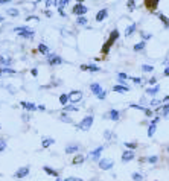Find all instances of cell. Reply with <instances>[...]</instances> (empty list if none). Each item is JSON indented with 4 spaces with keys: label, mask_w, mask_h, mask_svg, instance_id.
Instances as JSON below:
<instances>
[{
    "label": "cell",
    "mask_w": 169,
    "mask_h": 181,
    "mask_svg": "<svg viewBox=\"0 0 169 181\" xmlns=\"http://www.w3.org/2000/svg\"><path fill=\"white\" fill-rule=\"evenodd\" d=\"M67 96H69V100L72 103H76V102H79L82 99V92H79V90H75V92H70Z\"/></svg>",
    "instance_id": "obj_7"
},
{
    "label": "cell",
    "mask_w": 169,
    "mask_h": 181,
    "mask_svg": "<svg viewBox=\"0 0 169 181\" xmlns=\"http://www.w3.org/2000/svg\"><path fill=\"white\" fill-rule=\"evenodd\" d=\"M37 110H41V111H44V110H46V107H44V105H37Z\"/></svg>",
    "instance_id": "obj_48"
},
{
    "label": "cell",
    "mask_w": 169,
    "mask_h": 181,
    "mask_svg": "<svg viewBox=\"0 0 169 181\" xmlns=\"http://www.w3.org/2000/svg\"><path fill=\"white\" fill-rule=\"evenodd\" d=\"M6 14L11 15V17H18L20 12H18V9H15V8H8V9H6Z\"/></svg>",
    "instance_id": "obj_23"
},
{
    "label": "cell",
    "mask_w": 169,
    "mask_h": 181,
    "mask_svg": "<svg viewBox=\"0 0 169 181\" xmlns=\"http://www.w3.org/2000/svg\"><path fill=\"white\" fill-rule=\"evenodd\" d=\"M6 2H8V0H0V5H5Z\"/></svg>",
    "instance_id": "obj_53"
},
{
    "label": "cell",
    "mask_w": 169,
    "mask_h": 181,
    "mask_svg": "<svg viewBox=\"0 0 169 181\" xmlns=\"http://www.w3.org/2000/svg\"><path fill=\"white\" fill-rule=\"evenodd\" d=\"M159 0H145V8L148 9V11H155L157 9V6H159Z\"/></svg>",
    "instance_id": "obj_11"
},
{
    "label": "cell",
    "mask_w": 169,
    "mask_h": 181,
    "mask_svg": "<svg viewBox=\"0 0 169 181\" xmlns=\"http://www.w3.org/2000/svg\"><path fill=\"white\" fill-rule=\"evenodd\" d=\"M113 166H114V163L110 158H102V160H99V167H101L102 171H110Z\"/></svg>",
    "instance_id": "obj_8"
},
{
    "label": "cell",
    "mask_w": 169,
    "mask_h": 181,
    "mask_svg": "<svg viewBox=\"0 0 169 181\" xmlns=\"http://www.w3.org/2000/svg\"><path fill=\"white\" fill-rule=\"evenodd\" d=\"M159 103H160V100H157V99H154V100H151V102H149V107H157Z\"/></svg>",
    "instance_id": "obj_43"
},
{
    "label": "cell",
    "mask_w": 169,
    "mask_h": 181,
    "mask_svg": "<svg viewBox=\"0 0 169 181\" xmlns=\"http://www.w3.org/2000/svg\"><path fill=\"white\" fill-rule=\"evenodd\" d=\"M145 46H146L145 41H140V43H137V44L134 46V50H136V52H140V50H143V49H145Z\"/></svg>",
    "instance_id": "obj_30"
},
{
    "label": "cell",
    "mask_w": 169,
    "mask_h": 181,
    "mask_svg": "<svg viewBox=\"0 0 169 181\" xmlns=\"http://www.w3.org/2000/svg\"><path fill=\"white\" fill-rule=\"evenodd\" d=\"M14 32H17L23 38H34L35 35V31L28 28V26H17V28H14Z\"/></svg>",
    "instance_id": "obj_1"
},
{
    "label": "cell",
    "mask_w": 169,
    "mask_h": 181,
    "mask_svg": "<svg viewBox=\"0 0 169 181\" xmlns=\"http://www.w3.org/2000/svg\"><path fill=\"white\" fill-rule=\"evenodd\" d=\"M157 122H159V117H155V119L152 120V123L149 125V128H148V137H152V136H154L155 128H157Z\"/></svg>",
    "instance_id": "obj_15"
},
{
    "label": "cell",
    "mask_w": 169,
    "mask_h": 181,
    "mask_svg": "<svg viewBox=\"0 0 169 181\" xmlns=\"http://www.w3.org/2000/svg\"><path fill=\"white\" fill-rule=\"evenodd\" d=\"M47 62H49V66H60V64H62V58L58 55H54V53H49Z\"/></svg>",
    "instance_id": "obj_6"
},
{
    "label": "cell",
    "mask_w": 169,
    "mask_h": 181,
    "mask_svg": "<svg viewBox=\"0 0 169 181\" xmlns=\"http://www.w3.org/2000/svg\"><path fill=\"white\" fill-rule=\"evenodd\" d=\"M126 6H128V9H129V11H133V9H136V2L129 0V2H126Z\"/></svg>",
    "instance_id": "obj_38"
},
{
    "label": "cell",
    "mask_w": 169,
    "mask_h": 181,
    "mask_svg": "<svg viewBox=\"0 0 169 181\" xmlns=\"http://www.w3.org/2000/svg\"><path fill=\"white\" fill-rule=\"evenodd\" d=\"M5 18H3V15H0V21H3Z\"/></svg>",
    "instance_id": "obj_54"
},
{
    "label": "cell",
    "mask_w": 169,
    "mask_h": 181,
    "mask_svg": "<svg viewBox=\"0 0 169 181\" xmlns=\"http://www.w3.org/2000/svg\"><path fill=\"white\" fill-rule=\"evenodd\" d=\"M0 76H2V70H0Z\"/></svg>",
    "instance_id": "obj_55"
},
{
    "label": "cell",
    "mask_w": 169,
    "mask_h": 181,
    "mask_svg": "<svg viewBox=\"0 0 169 181\" xmlns=\"http://www.w3.org/2000/svg\"><path fill=\"white\" fill-rule=\"evenodd\" d=\"M87 11H88V8L84 6L82 3H76L75 8L72 9V12L75 15H78V17H84V14H87Z\"/></svg>",
    "instance_id": "obj_5"
},
{
    "label": "cell",
    "mask_w": 169,
    "mask_h": 181,
    "mask_svg": "<svg viewBox=\"0 0 169 181\" xmlns=\"http://www.w3.org/2000/svg\"><path fill=\"white\" fill-rule=\"evenodd\" d=\"M60 119H61L62 122H67V123H73V120H72V119L69 117V116H67V114H64V113L61 114V117H60Z\"/></svg>",
    "instance_id": "obj_32"
},
{
    "label": "cell",
    "mask_w": 169,
    "mask_h": 181,
    "mask_svg": "<svg viewBox=\"0 0 169 181\" xmlns=\"http://www.w3.org/2000/svg\"><path fill=\"white\" fill-rule=\"evenodd\" d=\"M79 108H78L76 105H66L64 107V111H78Z\"/></svg>",
    "instance_id": "obj_34"
},
{
    "label": "cell",
    "mask_w": 169,
    "mask_h": 181,
    "mask_svg": "<svg viewBox=\"0 0 169 181\" xmlns=\"http://www.w3.org/2000/svg\"><path fill=\"white\" fill-rule=\"evenodd\" d=\"M125 146H126V148H129V149H134V148H137L139 145H137V143H134V141H125Z\"/></svg>",
    "instance_id": "obj_35"
},
{
    "label": "cell",
    "mask_w": 169,
    "mask_h": 181,
    "mask_svg": "<svg viewBox=\"0 0 169 181\" xmlns=\"http://www.w3.org/2000/svg\"><path fill=\"white\" fill-rule=\"evenodd\" d=\"M81 70H88V72H99L101 69L98 66H95V64H88V66H85V64H82L81 66Z\"/></svg>",
    "instance_id": "obj_17"
},
{
    "label": "cell",
    "mask_w": 169,
    "mask_h": 181,
    "mask_svg": "<svg viewBox=\"0 0 169 181\" xmlns=\"http://www.w3.org/2000/svg\"><path fill=\"white\" fill-rule=\"evenodd\" d=\"M119 79H121V81H122V79H129V76L125 75V73H119Z\"/></svg>",
    "instance_id": "obj_44"
},
{
    "label": "cell",
    "mask_w": 169,
    "mask_h": 181,
    "mask_svg": "<svg viewBox=\"0 0 169 181\" xmlns=\"http://www.w3.org/2000/svg\"><path fill=\"white\" fill-rule=\"evenodd\" d=\"M85 158H84V155H81V154H78L76 157L73 158V164H81L82 161H84Z\"/></svg>",
    "instance_id": "obj_29"
},
{
    "label": "cell",
    "mask_w": 169,
    "mask_h": 181,
    "mask_svg": "<svg viewBox=\"0 0 169 181\" xmlns=\"http://www.w3.org/2000/svg\"><path fill=\"white\" fill-rule=\"evenodd\" d=\"M146 82H148V84H149V85H154V84H155V82H157V79H155V78H151V79H148V81H146Z\"/></svg>",
    "instance_id": "obj_45"
},
{
    "label": "cell",
    "mask_w": 169,
    "mask_h": 181,
    "mask_svg": "<svg viewBox=\"0 0 169 181\" xmlns=\"http://www.w3.org/2000/svg\"><path fill=\"white\" fill-rule=\"evenodd\" d=\"M0 70H2V73H15V70L8 69V67H5V69H0Z\"/></svg>",
    "instance_id": "obj_42"
},
{
    "label": "cell",
    "mask_w": 169,
    "mask_h": 181,
    "mask_svg": "<svg viewBox=\"0 0 169 181\" xmlns=\"http://www.w3.org/2000/svg\"><path fill=\"white\" fill-rule=\"evenodd\" d=\"M38 50H40L43 55H49V47H47L46 44H43V43H41L40 46H38Z\"/></svg>",
    "instance_id": "obj_28"
},
{
    "label": "cell",
    "mask_w": 169,
    "mask_h": 181,
    "mask_svg": "<svg viewBox=\"0 0 169 181\" xmlns=\"http://www.w3.org/2000/svg\"><path fill=\"white\" fill-rule=\"evenodd\" d=\"M159 18L162 20V23H165V26H166V28H169V18H168L166 15H163V14H160V15H159Z\"/></svg>",
    "instance_id": "obj_31"
},
{
    "label": "cell",
    "mask_w": 169,
    "mask_h": 181,
    "mask_svg": "<svg viewBox=\"0 0 169 181\" xmlns=\"http://www.w3.org/2000/svg\"><path fill=\"white\" fill-rule=\"evenodd\" d=\"M159 90H160V87H159V85H155V87L146 90V95H149V96H155V95L159 93Z\"/></svg>",
    "instance_id": "obj_24"
},
{
    "label": "cell",
    "mask_w": 169,
    "mask_h": 181,
    "mask_svg": "<svg viewBox=\"0 0 169 181\" xmlns=\"http://www.w3.org/2000/svg\"><path fill=\"white\" fill-rule=\"evenodd\" d=\"M90 90L96 95V97L98 99H105V96H107V92L104 90L98 82H93V84H90Z\"/></svg>",
    "instance_id": "obj_4"
},
{
    "label": "cell",
    "mask_w": 169,
    "mask_h": 181,
    "mask_svg": "<svg viewBox=\"0 0 169 181\" xmlns=\"http://www.w3.org/2000/svg\"><path fill=\"white\" fill-rule=\"evenodd\" d=\"M26 20H35V21H37V20H40V18H38V17H32V15H31V17H28Z\"/></svg>",
    "instance_id": "obj_50"
},
{
    "label": "cell",
    "mask_w": 169,
    "mask_h": 181,
    "mask_svg": "<svg viewBox=\"0 0 169 181\" xmlns=\"http://www.w3.org/2000/svg\"><path fill=\"white\" fill-rule=\"evenodd\" d=\"M79 145H69L67 148H66V154H73V152H78L79 151Z\"/></svg>",
    "instance_id": "obj_20"
},
{
    "label": "cell",
    "mask_w": 169,
    "mask_h": 181,
    "mask_svg": "<svg viewBox=\"0 0 169 181\" xmlns=\"http://www.w3.org/2000/svg\"><path fill=\"white\" fill-rule=\"evenodd\" d=\"M134 31H136V23H133V24H129L128 28L125 29V35H126V37H129V35H131V34H133Z\"/></svg>",
    "instance_id": "obj_25"
},
{
    "label": "cell",
    "mask_w": 169,
    "mask_h": 181,
    "mask_svg": "<svg viewBox=\"0 0 169 181\" xmlns=\"http://www.w3.org/2000/svg\"><path fill=\"white\" fill-rule=\"evenodd\" d=\"M113 90H114V92H119V93H126V92H129V88H128L126 85H114Z\"/></svg>",
    "instance_id": "obj_21"
},
{
    "label": "cell",
    "mask_w": 169,
    "mask_h": 181,
    "mask_svg": "<svg viewBox=\"0 0 169 181\" xmlns=\"http://www.w3.org/2000/svg\"><path fill=\"white\" fill-rule=\"evenodd\" d=\"M107 15H108V11L104 8V9H101L98 14H96V21H102V20H105L107 18Z\"/></svg>",
    "instance_id": "obj_16"
},
{
    "label": "cell",
    "mask_w": 169,
    "mask_h": 181,
    "mask_svg": "<svg viewBox=\"0 0 169 181\" xmlns=\"http://www.w3.org/2000/svg\"><path fill=\"white\" fill-rule=\"evenodd\" d=\"M119 38V31L118 29H114L113 32H111V35H110V38H108V41L105 43V46L102 47V53L105 55V53H108V50H110V47H111V44L116 41Z\"/></svg>",
    "instance_id": "obj_3"
},
{
    "label": "cell",
    "mask_w": 169,
    "mask_h": 181,
    "mask_svg": "<svg viewBox=\"0 0 169 181\" xmlns=\"http://www.w3.org/2000/svg\"><path fill=\"white\" fill-rule=\"evenodd\" d=\"M20 105H21L24 110H28V111H35V110H37V105H35V103H32V102H24V100H21Z\"/></svg>",
    "instance_id": "obj_14"
},
{
    "label": "cell",
    "mask_w": 169,
    "mask_h": 181,
    "mask_svg": "<svg viewBox=\"0 0 169 181\" xmlns=\"http://www.w3.org/2000/svg\"><path fill=\"white\" fill-rule=\"evenodd\" d=\"M60 102H61V105L66 107V105H67V102H69V96H67L66 93H62V95L60 96Z\"/></svg>",
    "instance_id": "obj_27"
},
{
    "label": "cell",
    "mask_w": 169,
    "mask_h": 181,
    "mask_svg": "<svg viewBox=\"0 0 169 181\" xmlns=\"http://www.w3.org/2000/svg\"><path fill=\"white\" fill-rule=\"evenodd\" d=\"M54 143H55V140L52 138V137H44L43 141H41V146L43 148H49L50 145H54Z\"/></svg>",
    "instance_id": "obj_18"
},
{
    "label": "cell",
    "mask_w": 169,
    "mask_h": 181,
    "mask_svg": "<svg viewBox=\"0 0 169 181\" xmlns=\"http://www.w3.org/2000/svg\"><path fill=\"white\" fill-rule=\"evenodd\" d=\"M92 125H93V116H85V117L76 125V128L81 129V131H88V129L92 128Z\"/></svg>",
    "instance_id": "obj_2"
},
{
    "label": "cell",
    "mask_w": 169,
    "mask_h": 181,
    "mask_svg": "<svg viewBox=\"0 0 169 181\" xmlns=\"http://www.w3.org/2000/svg\"><path fill=\"white\" fill-rule=\"evenodd\" d=\"M133 180L134 181H140V180H143V177H142V174H133Z\"/></svg>",
    "instance_id": "obj_40"
},
{
    "label": "cell",
    "mask_w": 169,
    "mask_h": 181,
    "mask_svg": "<svg viewBox=\"0 0 169 181\" xmlns=\"http://www.w3.org/2000/svg\"><path fill=\"white\" fill-rule=\"evenodd\" d=\"M31 73H32L34 76H37V75H38V70H37V69H32V72H31Z\"/></svg>",
    "instance_id": "obj_51"
},
{
    "label": "cell",
    "mask_w": 169,
    "mask_h": 181,
    "mask_svg": "<svg viewBox=\"0 0 169 181\" xmlns=\"http://www.w3.org/2000/svg\"><path fill=\"white\" fill-rule=\"evenodd\" d=\"M6 149V141H5V138H0V152H3Z\"/></svg>",
    "instance_id": "obj_39"
},
{
    "label": "cell",
    "mask_w": 169,
    "mask_h": 181,
    "mask_svg": "<svg viewBox=\"0 0 169 181\" xmlns=\"http://www.w3.org/2000/svg\"><path fill=\"white\" fill-rule=\"evenodd\" d=\"M134 157H136L134 151H125V152L122 154V161H123V163H128V161L134 160Z\"/></svg>",
    "instance_id": "obj_12"
},
{
    "label": "cell",
    "mask_w": 169,
    "mask_h": 181,
    "mask_svg": "<svg viewBox=\"0 0 169 181\" xmlns=\"http://www.w3.org/2000/svg\"><path fill=\"white\" fill-rule=\"evenodd\" d=\"M163 75H165V76H169V67H166V70L163 72Z\"/></svg>",
    "instance_id": "obj_52"
},
{
    "label": "cell",
    "mask_w": 169,
    "mask_h": 181,
    "mask_svg": "<svg viewBox=\"0 0 169 181\" xmlns=\"http://www.w3.org/2000/svg\"><path fill=\"white\" fill-rule=\"evenodd\" d=\"M43 171L46 172V174H49V175H52V177H57L58 178V172L55 171V169H50L49 166H43Z\"/></svg>",
    "instance_id": "obj_22"
},
{
    "label": "cell",
    "mask_w": 169,
    "mask_h": 181,
    "mask_svg": "<svg viewBox=\"0 0 169 181\" xmlns=\"http://www.w3.org/2000/svg\"><path fill=\"white\" fill-rule=\"evenodd\" d=\"M102 151H104V146H99V148H96L95 151H92L90 152V158L92 160H99V157H101V154H102Z\"/></svg>",
    "instance_id": "obj_13"
},
{
    "label": "cell",
    "mask_w": 169,
    "mask_h": 181,
    "mask_svg": "<svg viewBox=\"0 0 169 181\" xmlns=\"http://www.w3.org/2000/svg\"><path fill=\"white\" fill-rule=\"evenodd\" d=\"M159 111L162 113L163 117H168L169 116V103H165L163 107H159Z\"/></svg>",
    "instance_id": "obj_19"
},
{
    "label": "cell",
    "mask_w": 169,
    "mask_h": 181,
    "mask_svg": "<svg viewBox=\"0 0 169 181\" xmlns=\"http://www.w3.org/2000/svg\"><path fill=\"white\" fill-rule=\"evenodd\" d=\"M119 116H121V113H119L118 110H110L108 113L104 114V117H105V119H110V120H119Z\"/></svg>",
    "instance_id": "obj_10"
},
{
    "label": "cell",
    "mask_w": 169,
    "mask_h": 181,
    "mask_svg": "<svg viewBox=\"0 0 169 181\" xmlns=\"http://www.w3.org/2000/svg\"><path fill=\"white\" fill-rule=\"evenodd\" d=\"M142 70L146 72V73H149V72L154 70V67H152V66H148V64H143V66H142Z\"/></svg>",
    "instance_id": "obj_36"
},
{
    "label": "cell",
    "mask_w": 169,
    "mask_h": 181,
    "mask_svg": "<svg viewBox=\"0 0 169 181\" xmlns=\"http://www.w3.org/2000/svg\"><path fill=\"white\" fill-rule=\"evenodd\" d=\"M145 113H146V116H148V117H151V116H152V111H151L149 108H146V110H145Z\"/></svg>",
    "instance_id": "obj_47"
},
{
    "label": "cell",
    "mask_w": 169,
    "mask_h": 181,
    "mask_svg": "<svg viewBox=\"0 0 169 181\" xmlns=\"http://www.w3.org/2000/svg\"><path fill=\"white\" fill-rule=\"evenodd\" d=\"M168 152H169V148H168Z\"/></svg>",
    "instance_id": "obj_56"
},
{
    "label": "cell",
    "mask_w": 169,
    "mask_h": 181,
    "mask_svg": "<svg viewBox=\"0 0 169 181\" xmlns=\"http://www.w3.org/2000/svg\"><path fill=\"white\" fill-rule=\"evenodd\" d=\"M148 160H149V163H155V161H157L159 158H157V157H155V155H154V157H149Z\"/></svg>",
    "instance_id": "obj_46"
},
{
    "label": "cell",
    "mask_w": 169,
    "mask_h": 181,
    "mask_svg": "<svg viewBox=\"0 0 169 181\" xmlns=\"http://www.w3.org/2000/svg\"><path fill=\"white\" fill-rule=\"evenodd\" d=\"M29 175V166H23V167H20V169L14 174V178H24V177H28Z\"/></svg>",
    "instance_id": "obj_9"
},
{
    "label": "cell",
    "mask_w": 169,
    "mask_h": 181,
    "mask_svg": "<svg viewBox=\"0 0 169 181\" xmlns=\"http://www.w3.org/2000/svg\"><path fill=\"white\" fill-rule=\"evenodd\" d=\"M131 79H133L134 84H139V85H140V84H143V79H142V78H131Z\"/></svg>",
    "instance_id": "obj_41"
},
{
    "label": "cell",
    "mask_w": 169,
    "mask_h": 181,
    "mask_svg": "<svg viewBox=\"0 0 169 181\" xmlns=\"http://www.w3.org/2000/svg\"><path fill=\"white\" fill-rule=\"evenodd\" d=\"M12 62V59L9 56H0V64H3V66H9Z\"/></svg>",
    "instance_id": "obj_26"
},
{
    "label": "cell",
    "mask_w": 169,
    "mask_h": 181,
    "mask_svg": "<svg viewBox=\"0 0 169 181\" xmlns=\"http://www.w3.org/2000/svg\"><path fill=\"white\" fill-rule=\"evenodd\" d=\"M140 35H142V38H143V40H151V38H152V34H148V32H145V31H142Z\"/></svg>",
    "instance_id": "obj_33"
},
{
    "label": "cell",
    "mask_w": 169,
    "mask_h": 181,
    "mask_svg": "<svg viewBox=\"0 0 169 181\" xmlns=\"http://www.w3.org/2000/svg\"><path fill=\"white\" fill-rule=\"evenodd\" d=\"M104 136H105V138H110L111 137V133L110 131H105V134H104Z\"/></svg>",
    "instance_id": "obj_49"
},
{
    "label": "cell",
    "mask_w": 169,
    "mask_h": 181,
    "mask_svg": "<svg viewBox=\"0 0 169 181\" xmlns=\"http://www.w3.org/2000/svg\"><path fill=\"white\" fill-rule=\"evenodd\" d=\"M76 23H78V24H81V26H85V24H87V18H85V17H78Z\"/></svg>",
    "instance_id": "obj_37"
}]
</instances>
